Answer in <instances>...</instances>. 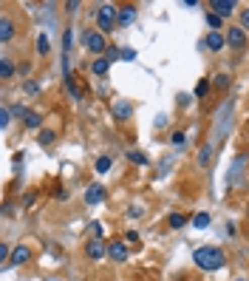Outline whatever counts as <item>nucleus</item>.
<instances>
[{
    "label": "nucleus",
    "mask_w": 249,
    "mask_h": 281,
    "mask_svg": "<svg viewBox=\"0 0 249 281\" xmlns=\"http://www.w3.org/2000/svg\"><path fill=\"white\" fill-rule=\"evenodd\" d=\"M192 261H195V267H201V270H207V273H213V270H221V267L227 264V256H224V250L221 247H198V250L192 253Z\"/></svg>",
    "instance_id": "1"
},
{
    "label": "nucleus",
    "mask_w": 249,
    "mask_h": 281,
    "mask_svg": "<svg viewBox=\"0 0 249 281\" xmlns=\"http://www.w3.org/2000/svg\"><path fill=\"white\" fill-rule=\"evenodd\" d=\"M96 26H99L102 34H108V31H114V26H119V9L111 6V3H105V6L96 9Z\"/></svg>",
    "instance_id": "2"
},
{
    "label": "nucleus",
    "mask_w": 249,
    "mask_h": 281,
    "mask_svg": "<svg viewBox=\"0 0 249 281\" xmlns=\"http://www.w3.org/2000/svg\"><path fill=\"white\" fill-rule=\"evenodd\" d=\"M82 46H85L91 54H102V51H108L105 34H102L99 29H85V34H82Z\"/></svg>",
    "instance_id": "3"
},
{
    "label": "nucleus",
    "mask_w": 249,
    "mask_h": 281,
    "mask_svg": "<svg viewBox=\"0 0 249 281\" xmlns=\"http://www.w3.org/2000/svg\"><path fill=\"white\" fill-rule=\"evenodd\" d=\"M227 46L235 51H241L243 46H246V31L241 29V26H232V29H227Z\"/></svg>",
    "instance_id": "4"
},
{
    "label": "nucleus",
    "mask_w": 249,
    "mask_h": 281,
    "mask_svg": "<svg viewBox=\"0 0 249 281\" xmlns=\"http://www.w3.org/2000/svg\"><path fill=\"white\" fill-rule=\"evenodd\" d=\"M85 256L91 261H99L102 256H108V247L102 245V238H91V242H88V245H85Z\"/></svg>",
    "instance_id": "5"
},
{
    "label": "nucleus",
    "mask_w": 249,
    "mask_h": 281,
    "mask_svg": "<svg viewBox=\"0 0 249 281\" xmlns=\"http://www.w3.org/2000/svg\"><path fill=\"white\" fill-rule=\"evenodd\" d=\"M210 9H213V15H218L221 20H224V17H229L235 12V0H213Z\"/></svg>",
    "instance_id": "6"
},
{
    "label": "nucleus",
    "mask_w": 249,
    "mask_h": 281,
    "mask_svg": "<svg viewBox=\"0 0 249 281\" xmlns=\"http://www.w3.org/2000/svg\"><path fill=\"white\" fill-rule=\"evenodd\" d=\"M108 259L116 261V264L128 261V247L122 245V242H111V245H108Z\"/></svg>",
    "instance_id": "7"
},
{
    "label": "nucleus",
    "mask_w": 249,
    "mask_h": 281,
    "mask_svg": "<svg viewBox=\"0 0 249 281\" xmlns=\"http://www.w3.org/2000/svg\"><path fill=\"white\" fill-rule=\"evenodd\" d=\"M111 114H114L116 119H130V116H133V102H128V100L114 102V105H111Z\"/></svg>",
    "instance_id": "8"
},
{
    "label": "nucleus",
    "mask_w": 249,
    "mask_h": 281,
    "mask_svg": "<svg viewBox=\"0 0 249 281\" xmlns=\"http://www.w3.org/2000/svg\"><path fill=\"white\" fill-rule=\"evenodd\" d=\"M12 37H15V20L9 15H3L0 17V43H9Z\"/></svg>",
    "instance_id": "9"
},
{
    "label": "nucleus",
    "mask_w": 249,
    "mask_h": 281,
    "mask_svg": "<svg viewBox=\"0 0 249 281\" xmlns=\"http://www.w3.org/2000/svg\"><path fill=\"white\" fill-rule=\"evenodd\" d=\"M204 43H207V49H210V51H221V49H224V43H227V34H224V31H210Z\"/></svg>",
    "instance_id": "10"
},
{
    "label": "nucleus",
    "mask_w": 249,
    "mask_h": 281,
    "mask_svg": "<svg viewBox=\"0 0 249 281\" xmlns=\"http://www.w3.org/2000/svg\"><path fill=\"white\" fill-rule=\"evenodd\" d=\"M102 199H105V187L102 185H91L85 190V205H99Z\"/></svg>",
    "instance_id": "11"
},
{
    "label": "nucleus",
    "mask_w": 249,
    "mask_h": 281,
    "mask_svg": "<svg viewBox=\"0 0 249 281\" xmlns=\"http://www.w3.org/2000/svg\"><path fill=\"white\" fill-rule=\"evenodd\" d=\"M29 259H31V250H29V247H15V250H12V259H9V264H26Z\"/></svg>",
    "instance_id": "12"
},
{
    "label": "nucleus",
    "mask_w": 249,
    "mask_h": 281,
    "mask_svg": "<svg viewBox=\"0 0 249 281\" xmlns=\"http://www.w3.org/2000/svg\"><path fill=\"white\" fill-rule=\"evenodd\" d=\"M133 20H136V6H122L119 9V26H125V29H128Z\"/></svg>",
    "instance_id": "13"
},
{
    "label": "nucleus",
    "mask_w": 249,
    "mask_h": 281,
    "mask_svg": "<svg viewBox=\"0 0 249 281\" xmlns=\"http://www.w3.org/2000/svg\"><path fill=\"white\" fill-rule=\"evenodd\" d=\"M23 123H26V128H40L43 125V116L37 114V111H23Z\"/></svg>",
    "instance_id": "14"
},
{
    "label": "nucleus",
    "mask_w": 249,
    "mask_h": 281,
    "mask_svg": "<svg viewBox=\"0 0 249 281\" xmlns=\"http://www.w3.org/2000/svg\"><path fill=\"white\" fill-rule=\"evenodd\" d=\"M108 68H111V60L108 57H96L91 63V71L96 74V77H102V74H108Z\"/></svg>",
    "instance_id": "15"
},
{
    "label": "nucleus",
    "mask_w": 249,
    "mask_h": 281,
    "mask_svg": "<svg viewBox=\"0 0 249 281\" xmlns=\"http://www.w3.org/2000/svg\"><path fill=\"white\" fill-rule=\"evenodd\" d=\"M229 83H232V77H229L227 71H218V74L213 77V86L218 88V91H227V88H229Z\"/></svg>",
    "instance_id": "16"
},
{
    "label": "nucleus",
    "mask_w": 249,
    "mask_h": 281,
    "mask_svg": "<svg viewBox=\"0 0 249 281\" xmlns=\"http://www.w3.org/2000/svg\"><path fill=\"white\" fill-rule=\"evenodd\" d=\"M65 88H68V94H71L74 100H82V91L77 88V79H74V74H71V71L65 74Z\"/></svg>",
    "instance_id": "17"
},
{
    "label": "nucleus",
    "mask_w": 249,
    "mask_h": 281,
    "mask_svg": "<svg viewBox=\"0 0 249 281\" xmlns=\"http://www.w3.org/2000/svg\"><path fill=\"white\" fill-rule=\"evenodd\" d=\"M12 74H15V63H12L9 57H0V77L12 79Z\"/></svg>",
    "instance_id": "18"
},
{
    "label": "nucleus",
    "mask_w": 249,
    "mask_h": 281,
    "mask_svg": "<svg viewBox=\"0 0 249 281\" xmlns=\"http://www.w3.org/2000/svg\"><path fill=\"white\" fill-rule=\"evenodd\" d=\"M210 222H213V219H210V213H195V216H192V227H198V230H207V227H210Z\"/></svg>",
    "instance_id": "19"
},
{
    "label": "nucleus",
    "mask_w": 249,
    "mask_h": 281,
    "mask_svg": "<svg viewBox=\"0 0 249 281\" xmlns=\"http://www.w3.org/2000/svg\"><path fill=\"white\" fill-rule=\"evenodd\" d=\"M111 165H114V159L111 156H99L96 159V165H93V171L96 173H111Z\"/></svg>",
    "instance_id": "20"
},
{
    "label": "nucleus",
    "mask_w": 249,
    "mask_h": 281,
    "mask_svg": "<svg viewBox=\"0 0 249 281\" xmlns=\"http://www.w3.org/2000/svg\"><path fill=\"white\" fill-rule=\"evenodd\" d=\"M167 224H170L173 230H181V227H184V224H187V216H184V213H170V219H167Z\"/></svg>",
    "instance_id": "21"
},
{
    "label": "nucleus",
    "mask_w": 249,
    "mask_h": 281,
    "mask_svg": "<svg viewBox=\"0 0 249 281\" xmlns=\"http://www.w3.org/2000/svg\"><path fill=\"white\" fill-rule=\"evenodd\" d=\"M210 86H213V83H210V79H204V77H201V79H198V86H195V91H192V94H195L198 100H204V97H207V91H210Z\"/></svg>",
    "instance_id": "22"
},
{
    "label": "nucleus",
    "mask_w": 249,
    "mask_h": 281,
    "mask_svg": "<svg viewBox=\"0 0 249 281\" xmlns=\"http://www.w3.org/2000/svg\"><path fill=\"white\" fill-rule=\"evenodd\" d=\"M210 156H213V145H204L198 153V165H210Z\"/></svg>",
    "instance_id": "23"
},
{
    "label": "nucleus",
    "mask_w": 249,
    "mask_h": 281,
    "mask_svg": "<svg viewBox=\"0 0 249 281\" xmlns=\"http://www.w3.org/2000/svg\"><path fill=\"white\" fill-rule=\"evenodd\" d=\"M128 159L136 162V165H147V156H144L142 151H128Z\"/></svg>",
    "instance_id": "24"
},
{
    "label": "nucleus",
    "mask_w": 249,
    "mask_h": 281,
    "mask_svg": "<svg viewBox=\"0 0 249 281\" xmlns=\"http://www.w3.org/2000/svg\"><path fill=\"white\" fill-rule=\"evenodd\" d=\"M37 139H40V145H51V142H54V131L43 128V131H40V137H37Z\"/></svg>",
    "instance_id": "25"
},
{
    "label": "nucleus",
    "mask_w": 249,
    "mask_h": 281,
    "mask_svg": "<svg viewBox=\"0 0 249 281\" xmlns=\"http://www.w3.org/2000/svg\"><path fill=\"white\" fill-rule=\"evenodd\" d=\"M37 51H40V54H48V34L37 37Z\"/></svg>",
    "instance_id": "26"
},
{
    "label": "nucleus",
    "mask_w": 249,
    "mask_h": 281,
    "mask_svg": "<svg viewBox=\"0 0 249 281\" xmlns=\"http://www.w3.org/2000/svg\"><path fill=\"white\" fill-rule=\"evenodd\" d=\"M170 142L176 145V148H181V145L187 142V137H184V131H173V137H170Z\"/></svg>",
    "instance_id": "27"
},
{
    "label": "nucleus",
    "mask_w": 249,
    "mask_h": 281,
    "mask_svg": "<svg viewBox=\"0 0 249 281\" xmlns=\"http://www.w3.org/2000/svg\"><path fill=\"white\" fill-rule=\"evenodd\" d=\"M9 123H12V114H9V108L3 105V108H0V128H9Z\"/></svg>",
    "instance_id": "28"
},
{
    "label": "nucleus",
    "mask_w": 249,
    "mask_h": 281,
    "mask_svg": "<svg viewBox=\"0 0 249 281\" xmlns=\"http://www.w3.org/2000/svg\"><path fill=\"white\" fill-rule=\"evenodd\" d=\"M207 23H210V31H221V17L218 15H207Z\"/></svg>",
    "instance_id": "29"
},
{
    "label": "nucleus",
    "mask_w": 249,
    "mask_h": 281,
    "mask_svg": "<svg viewBox=\"0 0 249 281\" xmlns=\"http://www.w3.org/2000/svg\"><path fill=\"white\" fill-rule=\"evenodd\" d=\"M136 57H139V54H136V49H122V60H128V63H133Z\"/></svg>",
    "instance_id": "30"
},
{
    "label": "nucleus",
    "mask_w": 249,
    "mask_h": 281,
    "mask_svg": "<svg viewBox=\"0 0 249 281\" xmlns=\"http://www.w3.org/2000/svg\"><path fill=\"white\" fill-rule=\"evenodd\" d=\"M71 34H74L71 29H65V34H63V49H65V51L71 49Z\"/></svg>",
    "instance_id": "31"
},
{
    "label": "nucleus",
    "mask_w": 249,
    "mask_h": 281,
    "mask_svg": "<svg viewBox=\"0 0 249 281\" xmlns=\"http://www.w3.org/2000/svg\"><path fill=\"white\" fill-rule=\"evenodd\" d=\"M241 29L249 31V9H246V12H241Z\"/></svg>",
    "instance_id": "32"
},
{
    "label": "nucleus",
    "mask_w": 249,
    "mask_h": 281,
    "mask_svg": "<svg viewBox=\"0 0 249 281\" xmlns=\"http://www.w3.org/2000/svg\"><path fill=\"white\" fill-rule=\"evenodd\" d=\"M0 259H3V261H9V259H12V250H9V245H3V247H0Z\"/></svg>",
    "instance_id": "33"
},
{
    "label": "nucleus",
    "mask_w": 249,
    "mask_h": 281,
    "mask_svg": "<svg viewBox=\"0 0 249 281\" xmlns=\"http://www.w3.org/2000/svg\"><path fill=\"white\" fill-rule=\"evenodd\" d=\"M34 199H37L34 190H29V193H26V208H31V205H34Z\"/></svg>",
    "instance_id": "34"
},
{
    "label": "nucleus",
    "mask_w": 249,
    "mask_h": 281,
    "mask_svg": "<svg viewBox=\"0 0 249 281\" xmlns=\"http://www.w3.org/2000/svg\"><path fill=\"white\" fill-rule=\"evenodd\" d=\"M139 213H142V208H128V216L130 219H139Z\"/></svg>",
    "instance_id": "35"
},
{
    "label": "nucleus",
    "mask_w": 249,
    "mask_h": 281,
    "mask_svg": "<svg viewBox=\"0 0 249 281\" xmlns=\"http://www.w3.org/2000/svg\"><path fill=\"white\" fill-rule=\"evenodd\" d=\"M26 91H29V94H37V91H40V86H37V83H26Z\"/></svg>",
    "instance_id": "36"
},
{
    "label": "nucleus",
    "mask_w": 249,
    "mask_h": 281,
    "mask_svg": "<svg viewBox=\"0 0 249 281\" xmlns=\"http://www.w3.org/2000/svg\"><path fill=\"white\" fill-rule=\"evenodd\" d=\"M65 9H68V12H77L79 3H77V0H71V3H65Z\"/></svg>",
    "instance_id": "37"
},
{
    "label": "nucleus",
    "mask_w": 249,
    "mask_h": 281,
    "mask_svg": "<svg viewBox=\"0 0 249 281\" xmlns=\"http://www.w3.org/2000/svg\"><path fill=\"white\" fill-rule=\"evenodd\" d=\"M125 238H128V242H136V238H139V233L130 230V233H125Z\"/></svg>",
    "instance_id": "38"
},
{
    "label": "nucleus",
    "mask_w": 249,
    "mask_h": 281,
    "mask_svg": "<svg viewBox=\"0 0 249 281\" xmlns=\"http://www.w3.org/2000/svg\"><path fill=\"white\" fill-rule=\"evenodd\" d=\"M235 281H246V278H235Z\"/></svg>",
    "instance_id": "39"
}]
</instances>
